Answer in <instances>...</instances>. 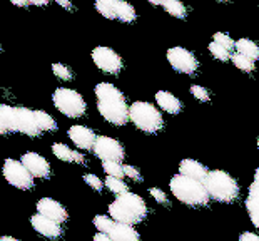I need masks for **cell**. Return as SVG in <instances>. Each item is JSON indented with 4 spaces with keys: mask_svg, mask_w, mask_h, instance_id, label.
Returning a JSON list of instances; mask_svg holds the SVG:
<instances>
[{
    "mask_svg": "<svg viewBox=\"0 0 259 241\" xmlns=\"http://www.w3.org/2000/svg\"><path fill=\"white\" fill-rule=\"evenodd\" d=\"M99 114L114 126H124L129 120V106L125 102L122 91L111 82H99L96 86Z\"/></svg>",
    "mask_w": 259,
    "mask_h": 241,
    "instance_id": "cell-1",
    "label": "cell"
},
{
    "mask_svg": "<svg viewBox=\"0 0 259 241\" xmlns=\"http://www.w3.org/2000/svg\"><path fill=\"white\" fill-rule=\"evenodd\" d=\"M109 216H112L115 223L134 224L141 223L147 216V205L146 201L136 193H124L119 194L111 205H109Z\"/></svg>",
    "mask_w": 259,
    "mask_h": 241,
    "instance_id": "cell-2",
    "label": "cell"
},
{
    "mask_svg": "<svg viewBox=\"0 0 259 241\" xmlns=\"http://www.w3.org/2000/svg\"><path fill=\"white\" fill-rule=\"evenodd\" d=\"M170 193L183 205L187 206H206L209 203V193L202 181L187 178L184 174H176L169 183Z\"/></svg>",
    "mask_w": 259,
    "mask_h": 241,
    "instance_id": "cell-3",
    "label": "cell"
},
{
    "mask_svg": "<svg viewBox=\"0 0 259 241\" xmlns=\"http://www.w3.org/2000/svg\"><path fill=\"white\" fill-rule=\"evenodd\" d=\"M0 112L5 119V124L9 128V133H20L29 138H37L42 131L38 129L35 111L27 107H14L7 104H0Z\"/></svg>",
    "mask_w": 259,
    "mask_h": 241,
    "instance_id": "cell-4",
    "label": "cell"
},
{
    "mask_svg": "<svg viewBox=\"0 0 259 241\" xmlns=\"http://www.w3.org/2000/svg\"><path fill=\"white\" fill-rule=\"evenodd\" d=\"M204 184H206L209 196L219 203H233L239 196L238 181L221 169L209 171Z\"/></svg>",
    "mask_w": 259,
    "mask_h": 241,
    "instance_id": "cell-5",
    "label": "cell"
},
{
    "mask_svg": "<svg viewBox=\"0 0 259 241\" xmlns=\"http://www.w3.org/2000/svg\"><path fill=\"white\" fill-rule=\"evenodd\" d=\"M129 120L144 133H157L162 129L164 119L156 106L146 101H136L129 106Z\"/></svg>",
    "mask_w": 259,
    "mask_h": 241,
    "instance_id": "cell-6",
    "label": "cell"
},
{
    "mask_svg": "<svg viewBox=\"0 0 259 241\" xmlns=\"http://www.w3.org/2000/svg\"><path fill=\"white\" fill-rule=\"evenodd\" d=\"M52 102L59 112H62L64 116L70 119H77L85 114L87 104L79 92L69 87H59L54 91L52 94Z\"/></svg>",
    "mask_w": 259,
    "mask_h": 241,
    "instance_id": "cell-7",
    "label": "cell"
},
{
    "mask_svg": "<svg viewBox=\"0 0 259 241\" xmlns=\"http://www.w3.org/2000/svg\"><path fill=\"white\" fill-rule=\"evenodd\" d=\"M2 173H4L5 181H7L10 186L17 188V189L27 191V189H30L32 186H34V176H32V174L29 173V169L22 164V161L5 159Z\"/></svg>",
    "mask_w": 259,
    "mask_h": 241,
    "instance_id": "cell-8",
    "label": "cell"
},
{
    "mask_svg": "<svg viewBox=\"0 0 259 241\" xmlns=\"http://www.w3.org/2000/svg\"><path fill=\"white\" fill-rule=\"evenodd\" d=\"M94 154L102 163H122L125 157L124 146L109 136H99L94 146Z\"/></svg>",
    "mask_w": 259,
    "mask_h": 241,
    "instance_id": "cell-9",
    "label": "cell"
},
{
    "mask_svg": "<svg viewBox=\"0 0 259 241\" xmlns=\"http://www.w3.org/2000/svg\"><path fill=\"white\" fill-rule=\"evenodd\" d=\"M167 60L174 70L186 75L196 74V70L199 69L196 56L184 47H170L167 51Z\"/></svg>",
    "mask_w": 259,
    "mask_h": 241,
    "instance_id": "cell-10",
    "label": "cell"
},
{
    "mask_svg": "<svg viewBox=\"0 0 259 241\" xmlns=\"http://www.w3.org/2000/svg\"><path fill=\"white\" fill-rule=\"evenodd\" d=\"M92 60L97 65V69H101L106 74H119L124 67L122 57L111 47H96L92 51Z\"/></svg>",
    "mask_w": 259,
    "mask_h": 241,
    "instance_id": "cell-11",
    "label": "cell"
},
{
    "mask_svg": "<svg viewBox=\"0 0 259 241\" xmlns=\"http://www.w3.org/2000/svg\"><path fill=\"white\" fill-rule=\"evenodd\" d=\"M20 161L29 169V173L34 178L44 179V178H49V174H51V164L47 163L46 157L37 154V152H25V154H22Z\"/></svg>",
    "mask_w": 259,
    "mask_h": 241,
    "instance_id": "cell-12",
    "label": "cell"
},
{
    "mask_svg": "<svg viewBox=\"0 0 259 241\" xmlns=\"http://www.w3.org/2000/svg\"><path fill=\"white\" fill-rule=\"evenodd\" d=\"M37 213H40V215L51 218L52 221H56L59 224H62L67 221V210L60 205L59 201L52 199V198H42L38 199L37 203Z\"/></svg>",
    "mask_w": 259,
    "mask_h": 241,
    "instance_id": "cell-13",
    "label": "cell"
},
{
    "mask_svg": "<svg viewBox=\"0 0 259 241\" xmlns=\"http://www.w3.org/2000/svg\"><path fill=\"white\" fill-rule=\"evenodd\" d=\"M30 223H32V228H34L38 234H42V236H46L49 239H57L62 236V228H60V224L52 221L51 218L40 215V213L32 216Z\"/></svg>",
    "mask_w": 259,
    "mask_h": 241,
    "instance_id": "cell-14",
    "label": "cell"
},
{
    "mask_svg": "<svg viewBox=\"0 0 259 241\" xmlns=\"http://www.w3.org/2000/svg\"><path fill=\"white\" fill-rule=\"evenodd\" d=\"M69 138L74 144L79 147V149H94L96 146V141L99 136H96L92 129L85 128V126H80V124H75L72 128L69 129Z\"/></svg>",
    "mask_w": 259,
    "mask_h": 241,
    "instance_id": "cell-15",
    "label": "cell"
},
{
    "mask_svg": "<svg viewBox=\"0 0 259 241\" xmlns=\"http://www.w3.org/2000/svg\"><path fill=\"white\" fill-rule=\"evenodd\" d=\"M179 174H184L187 178H192V179H197V181H206L207 178V168L201 164L199 161L196 159H183L179 164Z\"/></svg>",
    "mask_w": 259,
    "mask_h": 241,
    "instance_id": "cell-16",
    "label": "cell"
},
{
    "mask_svg": "<svg viewBox=\"0 0 259 241\" xmlns=\"http://www.w3.org/2000/svg\"><path fill=\"white\" fill-rule=\"evenodd\" d=\"M156 101H157V106L169 114H179L181 109H183V104H181V101L172 94V92L157 91L156 92Z\"/></svg>",
    "mask_w": 259,
    "mask_h": 241,
    "instance_id": "cell-17",
    "label": "cell"
},
{
    "mask_svg": "<svg viewBox=\"0 0 259 241\" xmlns=\"http://www.w3.org/2000/svg\"><path fill=\"white\" fill-rule=\"evenodd\" d=\"M109 236L112 238V241H141L139 233L131 224L124 223H115L112 231L109 233Z\"/></svg>",
    "mask_w": 259,
    "mask_h": 241,
    "instance_id": "cell-18",
    "label": "cell"
},
{
    "mask_svg": "<svg viewBox=\"0 0 259 241\" xmlns=\"http://www.w3.org/2000/svg\"><path fill=\"white\" fill-rule=\"evenodd\" d=\"M119 4L120 0H94V5H96V10L102 17L115 20L117 19V10H119Z\"/></svg>",
    "mask_w": 259,
    "mask_h": 241,
    "instance_id": "cell-19",
    "label": "cell"
},
{
    "mask_svg": "<svg viewBox=\"0 0 259 241\" xmlns=\"http://www.w3.org/2000/svg\"><path fill=\"white\" fill-rule=\"evenodd\" d=\"M236 51L242 56L249 57L251 60H257L259 59V46L251 39H239L236 41Z\"/></svg>",
    "mask_w": 259,
    "mask_h": 241,
    "instance_id": "cell-20",
    "label": "cell"
},
{
    "mask_svg": "<svg viewBox=\"0 0 259 241\" xmlns=\"http://www.w3.org/2000/svg\"><path fill=\"white\" fill-rule=\"evenodd\" d=\"M136 19H137L136 9L132 7L129 2H125V0H120L119 10H117V20L124 22V24H132Z\"/></svg>",
    "mask_w": 259,
    "mask_h": 241,
    "instance_id": "cell-21",
    "label": "cell"
},
{
    "mask_svg": "<svg viewBox=\"0 0 259 241\" xmlns=\"http://www.w3.org/2000/svg\"><path fill=\"white\" fill-rule=\"evenodd\" d=\"M35 119H37V126L38 129L42 131H47V133H52V131L57 129V123L51 114L44 112V111H35Z\"/></svg>",
    "mask_w": 259,
    "mask_h": 241,
    "instance_id": "cell-22",
    "label": "cell"
},
{
    "mask_svg": "<svg viewBox=\"0 0 259 241\" xmlns=\"http://www.w3.org/2000/svg\"><path fill=\"white\" fill-rule=\"evenodd\" d=\"M246 210L249 215L252 224L259 229V196L257 194H249L246 199Z\"/></svg>",
    "mask_w": 259,
    "mask_h": 241,
    "instance_id": "cell-23",
    "label": "cell"
},
{
    "mask_svg": "<svg viewBox=\"0 0 259 241\" xmlns=\"http://www.w3.org/2000/svg\"><path fill=\"white\" fill-rule=\"evenodd\" d=\"M162 7L169 15H172L176 19H186V15H187V9L184 7L181 0H167Z\"/></svg>",
    "mask_w": 259,
    "mask_h": 241,
    "instance_id": "cell-24",
    "label": "cell"
},
{
    "mask_svg": "<svg viewBox=\"0 0 259 241\" xmlns=\"http://www.w3.org/2000/svg\"><path fill=\"white\" fill-rule=\"evenodd\" d=\"M52 152H54V156L60 161L74 163V151L69 149V147L65 144H62V142H56V144H52Z\"/></svg>",
    "mask_w": 259,
    "mask_h": 241,
    "instance_id": "cell-25",
    "label": "cell"
},
{
    "mask_svg": "<svg viewBox=\"0 0 259 241\" xmlns=\"http://www.w3.org/2000/svg\"><path fill=\"white\" fill-rule=\"evenodd\" d=\"M231 60H233V64L239 70H242V72H252V70H254V60L242 56V54H239V52L233 54V56H231Z\"/></svg>",
    "mask_w": 259,
    "mask_h": 241,
    "instance_id": "cell-26",
    "label": "cell"
},
{
    "mask_svg": "<svg viewBox=\"0 0 259 241\" xmlns=\"http://www.w3.org/2000/svg\"><path fill=\"white\" fill-rule=\"evenodd\" d=\"M104 184H106V188L109 191H112V193L115 194H124V193H127V184L124 183L122 179H119V178H112V176H107L106 181H104Z\"/></svg>",
    "mask_w": 259,
    "mask_h": 241,
    "instance_id": "cell-27",
    "label": "cell"
},
{
    "mask_svg": "<svg viewBox=\"0 0 259 241\" xmlns=\"http://www.w3.org/2000/svg\"><path fill=\"white\" fill-rule=\"evenodd\" d=\"M114 224H115V221L111 220V218H107V216L97 215L96 218H94V226H96V228L99 229V233H106V234H109V233L112 231Z\"/></svg>",
    "mask_w": 259,
    "mask_h": 241,
    "instance_id": "cell-28",
    "label": "cell"
},
{
    "mask_svg": "<svg viewBox=\"0 0 259 241\" xmlns=\"http://www.w3.org/2000/svg\"><path fill=\"white\" fill-rule=\"evenodd\" d=\"M209 52H211V56L214 57V59H218V60H229L231 59V56H233V54H231V51H228V49L226 47H223V46H219L218 42H211L209 44Z\"/></svg>",
    "mask_w": 259,
    "mask_h": 241,
    "instance_id": "cell-29",
    "label": "cell"
},
{
    "mask_svg": "<svg viewBox=\"0 0 259 241\" xmlns=\"http://www.w3.org/2000/svg\"><path fill=\"white\" fill-rule=\"evenodd\" d=\"M102 168H104V171L107 173V176L119 178V179H122L125 176L124 166L120 163H102Z\"/></svg>",
    "mask_w": 259,
    "mask_h": 241,
    "instance_id": "cell-30",
    "label": "cell"
},
{
    "mask_svg": "<svg viewBox=\"0 0 259 241\" xmlns=\"http://www.w3.org/2000/svg\"><path fill=\"white\" fill-rule=\"evenodd\" d=\"M52 72L60 81H70L74 77L72 70H70L67 65H64V64H52Z\"/></svg>",
    "mask_w": 259,
    "mask_h": 241,
    "instance_id": "cell-31",
    "label": "cell"
},
{
    "mask_svg": "<svg viewBox=\"0 0 259 241\" xmlns=\"http://www.w3.org/2000/svg\"><path fill=\"white\" fill-rule=\"evenodd\" d=\"M212 42H218L219 46L226 47L228 51H233V49H236V41H233L228 34H224V32H216V34H214Z\"/></svg>",
    "mask_w": 259,
    "mask_h": 241,
    "instance_id": "cell-32",
    "label": "cell"
},
{
    "mask_svg": "<svg viewBox=\"0 0 259 241\" xmlns=\"http://www.w3.org/2000/svg\"><path fill=\"white\" fill-rule=\"evenodd\" d=\"M191 94L194 96V99L201 101V102H207L209 101V91L206 89V87L202 86H191Z\"/></svg>",
    "mask_w": 259,
    "mask_h": 241,
    "instance_id": "cell-33",
    "label": "cell"
},
{
    "mask_svg": "<svg viewBox=\"0 0 259 241\" xmlns=\"http://www.w3.org/2000/svg\"><path fill=\"white\" fill-rule=\"evenodd\" d=\"M84 181L91 186L92 189H96V191H102V188L106 186L101 178L96 176V174H91V173H89V174H85V176H84Z\"/></svg>",
    "mask_w": 259,
    "mask_h": 241,
    "instance_id": "cell-34",
    "label": "cell"
},
{
    "mask_svg": "<svg viewBox=\"0 0 259 241\" xmlns=\"http://www.w3.org/2000/svg\"><path fill=\"white\" fill-rule=\"evenodd\" d=\"M149 193H151V196L159 203V205H167V196H166V193H164L162 189L151 188V189H149Z\"/></svg>",
    "mask_w": 259,
    "mask_h": 241,
    "instance_id": "cell-35",
    "label": "cell"
},
{
    "mask_svg": "<svg viewBox=\"0 0 259 241\" xmlns=\"http://www.w3.org/2000/svg\"><path fill=\"white\" fill-rule=\"evenodd\" d=\"M124 174L127 178H131V179H134V181H141V173H139V169L137 168H134V166H124Z\"/></svg>",
    "mask_w": 259,
    "mask_h": 241,
    "instance_id": "cell-36",
    "label": "cell"
},
{
    "mask_svg": "<svg viewBox=\"0 0 259 241\" xmlns=\"http://www.w3.org/2000/svg\"><path fill=\"white\" fill-rule=\"evenodd\" d=\"M249 194H257L259 196V168L256 169L254 173V181L249 186Z\"/></svg>",
    "mask_w": 259,
    "mask_h": 241,
    "instance_id": "cell-37",
    "label": "cell"
},
{
    "mask_svg": "<svg viewBox=\"0 0 259 241\" xmlns=\"http://www.w3.org/2000/svg\"><path fill=\"white\" fill-rule=\"evenodd\" d=\"M238 241H259V236L256 233H251V231H244L239 236Z\"/></svg>",
    "mask_w": 259,
    "mask_h": 241,
    "instance_id": "cell-38",
    "label": "cell"
},
{
    "mask_svg": "<svg viewBox=\"0 0 259 241\" xmlns=\"http://www.w3.org/2000/svg\"><path fill=\"white\" fill-rule=\"evenodd\" d=\"M56 2L60 5V7H64L65 10H74V5L70 0H56Z\"/></svg>",
    "mask_w": 259,
    "mask_h": 241,
    "instance_id": "cell-39",
    "label": "cell"
},
{
    "mask_svg": "<svg viewBox=\"0 0 259 241\" xmlns=\"http://www.w3.org/2000/svg\"><path fill=\"white\" fill-rule=\"evenodd\" d=\"M0 134H9V128H7V124H5L2 112H0Z\"/></svg>",
    "mask_w": 259,
    "mask_h": 241,
    "instance_id": "cell-40",
    "label": "cell"
},
{
    "mask_svg": "<svg viewBox=\"0 0 259 241\" xmlns=\"http://www.w3.org/2000/svg\"><path fill=\"white\" fill-rule=\"evenodd\" d=\"M29 5H37V7H46V5L51 2V0H27Z\"/></svg>",
    "mask_w": 259,
    "mask_h": 241,
    "instance_id": "cell-41",
    "label": "cell"
},
{
    "mask_svg": "<svg viewBox=\"0 0 259 241\" xmlns=\"http://www.w3.org/2000/svg\"><path fill=\"white\" fill-rule=\"evenodd\" d=\"M94 241H112V238L106 233H97L96 236H94Z\"/></svg>",
    "mask_w": 259,
    "mask_h": 241,
    "instance_id": "cell-42",
    "label": "cell"
},
{
    "mask_svg": "<svg viewBox=\"0 0 259 241\" xmlns=\"http://www.w3.org/2000/svg\"><path fill=\"white\" fill-rule=\"evenodd\" d=\"M84 161H85L84 154H80L79 151H74V163H77V164H84Z\"/></svg>",
    "mask_w": 259,
    "mask_h": 241,
    "instance_id": "cell-43",
    "label": "cell"
},
{
    "mask_svg": "<svg viewBox=\"0 0 259 241\" xmlns=\"http://www.w3.org/2000/svg\"><path fill=\"white\" fill-rule=\"evenodd\" d=\"M10 2H12L14 5H17V7H27V5H29L27 0H10Z\"/></svg>",
    "mask_w": 259,
    "mask_h": 241,
    "instance_id": "cell-44",
    "label": "cell"
},
{
    "mask_svg": "<svg viewBox=\"0 0 259 241\" xmlns=\"http://www.w3.org/2000/svg\"><path fill=\"white\" fill-rule=\"evenodd\" d=\"M149 2H151L152 5H164L167 0H149Z\"/></svg>",
    "mask_w": 259,
    "mask_h": 241,
    "instance_id": "cell-45",
    "label": "cell"
},
{
    "mask_svg": "<svg viewBox=\"0 0 259 241\" xmlns=\"http://www.w3.org/2000/svg\"><path fill=\"white\" fill-rule=\"evenodd\" d=\"M0 241H19V239L14 238V236H2V238H0Z\"/></svg>",
    "mask_w": 259,
    "mask_h": 241,
    "instance_id": "cell-46",
    "label": "cell"
},
{
    "mask_svg": "<svg viewBox=\"0 0 259 241\" xmlns=\"http://www.w3.org/2000/svg\"><path fill=\"white\" fill-rule=\"evenodd\" d=\"M218 2H228V0H218Z\"/></svg>",
    "mask_w": 259,
    "mask_h": 241,
    "instance_id": "cell-47",
    "label": "cell"
},
{
    "mask_svg": "<svg viewBox=\"0 0 259 241\" xmlns=\"http://www.w3.org/2000/svg\"><path fill=\"white\" fill-rule=\"evenodd\" d=\"M257 149H259V139H257Z\"/></svg>",
    "mask_w": 259,
    "mask_h": 241,
    "instance_id": "cell-48",
    "label": "cell"
}]
</instances>
